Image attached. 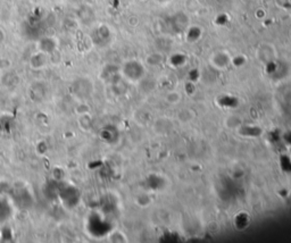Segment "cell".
Returning <instances> with one entry per match:
<instances>
[{"mask_svg":"<svg viewBox=\"0 0 291 243\" xmlns=\"http://www.w3.org/2000/svg\"><path fill=\"white\" fill-rule=\"evenodd\" d=\"M47 93H46V88L44 86V83L41 82H35L31 85V88L29 89V96L31 97V99L33 101H41L44 100L45 97Z\"/></svg>","mask_w":291,"mask_h":243,"instance_id":"cell-1","label":"cell"}]
</instances>
